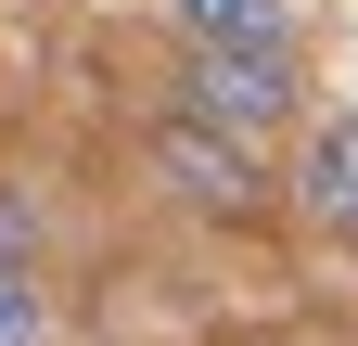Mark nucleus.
<instances>
[{
    "label": "nucleus",
    "mask_w": 358,
    "mask_h": 346,
    "mask_svg": "<svg viewBox=\"0 0 358 346\" xmlns=\"http://www.w3.org/2000/svg\"><path fill=\"white\" fill-rule=\"evenodd\" d=\"M179 116L268 141V128H307V52H217V39H179Z\"/></svg>",
    "instance_id": "f257e3e1"
},
{
    "label": "nucleus",
    "mask_w": 358,
    "mask_h": 346,
    "mask_svg": "<svg viewBox=\"0 0 358 346\" xmlns=\"http://www.w3.org/2000/svg\"><path fill=\"white\" fill-rule=\"evenodd\" d=\"M154 180H166L179 205H205V219H268L256 141H231V128H205V116H166V128H154Z\"/></svg>",
    "instance_id": "f03ea898"
},
{
    "label": "nucleus",
    "mask_w": 358,
    "mask_h": 346,
    "mask_svg": "<svg viewBox=\"0 0 358 346\" xmlns=\"http://www.w3.org/2000/svg\"><path fill=\"white\" fill-rule=\"evenodd\" d=\"M294 219L307 231H333V244H358V116H307L294 128Z\"/></svg>",
    "instance_id": "7ed1b4c3"
},
{
    "label": "nucleus",
    "mask_w": 358,
    "mask_h": 346,
    "mask_svg": "<svg viewBox=\"0 0 358 346\" xmlns=\"http://www.w3.org/2000/svg\"><path fill=\"white\" fill-rule=\"evenodd\" d=\"M179 39H217V52H307L294 0H166Z\"/></svg>",
    "instance_id": "20e7f679"
},
{
    "label": "nucleus",
    "mask_w": 358,
    "mask_h": 346,
    "mask_svg": "<svg viewBox=\"0 0 358 346\" xmlns=\"http://www.w3.org/2000/svg\"><path fill=\"white\" fill-rule=\"evenodd\" d=\"M0 346H52V295L26 256H0Z\"/></svg>",
    "instance_id": "39448f33"
},
{
    "label": "nucleus",
    "mask_w": 358,
    "mask_h": 346,
    "mask_svg": "<svg viewBox=\"0 0 358 346\" xmlns=\"http://www.w3.org/2000/svg\"><path fill=\"white\" fill-rule=\"evenodd\" d=\"M0 256H38V219H26L13 193H0Z\"/></svg>",
    "instance_id": "423d86ee"
}]
</instances>
